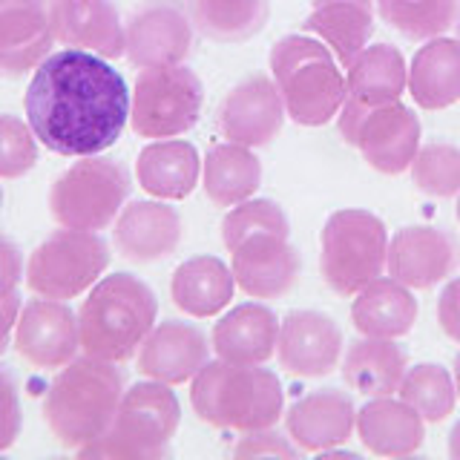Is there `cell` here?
Segmentation results:
<instances>
[{
    "label": "cell",
    "mask_w": 460,
    "mask_h": 460,
    "mask_svg": "<svg viewBox=\"0 0 460 460\" xmlns=\"http://www.w3.org/2000/svg\"><path fill=\"white\" fill-rule=\"evenodd\" d=\"M457 35H460V14H457Z\"/></svg>",
    "instance_id": "obj_48"
},
{
    "label": "cell",
    "mask_w": 460,
    "mask_h": 460,
    "mask_svg": "<svg viewBox=\"0 0 460 460\" xmlns=\"http://www.w3.org/2000/svg\"><path fill=\"white\" fill-rule=\"evenodd\" d=\"M357 435L368 452L380 457H406L423 446L426 420L406 400L374 397L357 411Z\"/></svg>",
    "instance_id": "obj_24"
},
{
    "label": "cell",
    "mask_w": 460,
    "mask_h": 460,
    "mask_svg": "<svg viewBox=\"0 0 460 460\" xmlns=\"http://www.w3.org/2000/svg\"><path fill=\"white\" fill-rule=\"evenodd\" d=\"M409 93L420 110H446L460 101V40L431 38L411 58Z\"/></svg>",
    "instance_id": "obj_28"
},
{
    "label": "cell",
    "mask_w": 460,
    "mask_h": 460,
    "mask_svg": "<svg viewBox=\"0 0 460 460\" xmlns=\"http://www.w3.org/2000/svg\"><path fill=\"white\" fill-rule=\"evenodd\" d=\"M302 26L328 43L337 61L349 66L374 35V0H311Z\"/></svg>",
    "instance_id": "obj_26"
},
{
    "label": "cell",
    "mask_w": 460,
    "mask_h": 460,
    "mask_svg": "<svg viewBox=\"0 0 460 460\" xmlns=\"http://www.w3.org/2000/svg\"><path fill=\"white\" fill-rule=\"evenodd\" d=\"M383 23L409 40H431L457 23L460 0H374Z\"/></svg>",
    "instance_id": "obj_34"
},
{
    "label": "cell",
    "mask_w": 460,
    "mask_h": 460,
    "mask_svg": "<svg viewBox=\"0 0 460 460\" xmlns=\"http://www.w3.org/2000/svg\"><path fill=\"white\" fill-rule=\"evenodd\" d=\"M23 426L21 414V397H18V383L14 377L0 368V452H6L9 446H14Z\"/></svg>",
    "instance_id": "obj_40"
},
{
    "label": "cell",
    "mask_w": 460,
    "mask_h": 460,
    "mask_svg": "<svg viewBox=\"0 0 460 460\" xmlns=\"http://www.w3.org/2000/svg\"><path fill=\"white\" fill-rule=\"evenodd\" d=\"M288 236H291V227H265L242 236L227 251L234 279L248 296L277 299L296 285L299 253Z\"/></svg>",
    "instance_id": "obj_12"
},
{
    "label": "cell",
    "mask_w": 460,
    "mask_h": 460,
    "mask_svg": "<svg viewBox=\"0 0 460 460\" xmlns=\"http://www.w3.org/2000/svg\"><path fill=\"white\" fill-rule=\"evenodd\" d=\"M205 86L184 64L141 69L129 98V127L141 138H176L193 129Z\"/></svg>",
    "instance_id": "obj_9"
},
{
    "label": "cell",
    "mask_w": 460,
    "mask_h": 460,
    "mask_svg": "<svg viewBox=\"0 0 460 460\" xmlns=\"http://www.w3.org/2000/svg\"><path fill=\"white\" fill-rule=\"evenodd\" d=\"M49 21L55 40L69 49L95 52L107 61L127 55V29L112 0H52Z\"/></svg>",
    "instance_id": "obj_18"
},
{
    "label": "cell",
    "mask_w": 460,
    "mask_h": 460,
    "mask_svg": "<svg viewBox=\"0 0 460 460\" xmlns=\"http://www.w3.org/2000/svg\"><path fill=\"white\" fill-rule=\"evenodd\" d=\"M110 244L93 230L61 227L43 239L26 262L29 291L47 299H75L104 277Z\"/></svg>",
    "instance_id": "obj_10"
},
{
    "label": "cell",
    "mask_w": 460,
    "mask_h": 460,
    "mask_svg": "<svg viewBox=\"0 0 460 460\" xmlns=\"http://www.w3.org/2000/svg\"><path fill=\"white\" fill-rule=\"evenodd\" d=\"M201 158L190 141L158 138L138 153L136 179L155 199L179 201L187 199L199 184Z\"/></svg>",
    "instance_id": "obj_25"
},
{
    "label": "cell",
    "mask_w": 460,
    "mask_h": 460,
    "mask_svg": "<svg viewBox=\"0 0 460 460\" xmlns=\"http://www.w3.org/2000/svg\"><path fill=\"white\" fill-rule=\"evenodd\" d=\"M270 78L285 112L302 127H323L345 104V75L334 55L308 35H285L270 49Z\"/></svg>",
    "instance_id": "obj_5"
},
{
    "label": "cell",
    "mask_w": 460,
    "mask_h": 460,
    "mask_svg": "<svg viewBox=\"0 0 460 460\" xmlns=\"http://www.w3.org/2000/svg\"><path fill=\"white\" fill-rule=\"evenodd\" d=\"M181 423V406L167 383L144 380L124 388L112 426L98 440L78 449L81 457L104 460H162Z\"/></svg>",
    "instance_id": "obj_6"
},
{
    "label": "cell",
    "mask_w": 460,
    "mask_h": 460,
    "mask_svg": "<svg viewBox=\"0 0 460 460\" xmlns=\"http://www.w3.org/2000/svg\"><path fill=\"white\" fill-rule=\"evenodd\" d=\"M409 170L417 190L429 196L449 199L460 193V150L452 144H426Z\"/></svg>",
    "instance_id": "obj_36"
},
{
    "label": "cell",
    "mask_w": 460,
    "mask_h": 460,
    "mask_svg": "<svg viewBox=\"0 0 460 460\" xmlns=\"http://www.w3.org/2000/svg\"><path fill=\"white\" fill-rule=\"evenodd\" d=\"M345 69V101H354L359 107L392 104L409 86L406 58L392 43L366 47Z\"/></svg>",
    "instance_id": "obj_27"
},
{
    "label": "cell",
    "mask_w": 460,
    "mask_h": 460,
    "mask_svg": "<svg viewBox=\"0 0 460 460\" xmlns=\"http://www.w3.org/2000/svg\"><path fill=\"white\" fill-rule=\"evenodd\" d=\"M279 316L262 302H244L213 325L210 345L219 359L239 366H262L277 354Z\"/></svg>",
    "instance_id": "obj_23"
},
{
    "label": "cell",
    "mask_w": 460,
    "mask_h": 460,
    "mask_svg": "<svg viewBox=\"0 0 460 460\" xmlns=\"http://www.w3.org/2000/svg\"><path fill=\"white\" fill-rule=\"evenodd\" d=\"M337 124L340 136L385 176L409 170L420 150V119L400 101L380 107H359L354 101H345Z\"/></svg>",
    "instance_id": "obj_11"
},
{
    "label": "cell",
    "mask_w": 460,
    "mask_h": 460,
    "mask_svg": "<svg viewBox=\"0 0 460 460\" xmlns=\"http://www.w3.org/2000/svg\"><path fill=\"white\" fill-rule=\"evenodd\" d=\"M385 256L388 234L380 216L359 208L328 216L320 236V273L334 294L354 296L383 277Z\"/></svg>",
    "instance_id": "obj_7"
},
{
    "label": "cell",
    "mask_w": 460,
    "mask_h": 460,
    "mask_svg": "<svg viewBox=\"0 0 460 460\" xmlns=\"http://www.w3.org/2000/svg\"><path fill=\"white\" fill-rule=\"evenodd\" d=\"M457 219H460V193H457Z\"/></svg>",
    "instance_id": "obj_46"
},
{
    "label": "cell",
    "mask_w": 460,
    "mask_h": 460,
    "mask_svg": "<svg viewBox=\"0 0 460 460\" xmlns=\"http://www.w3.org/2000/svg\"><path fill=\"white\" fill-rule=\"evenodd\" d=\"M190 406L216 429H270L285 409L282 383L262 366H239L216 359L201 368L190 385Z\"/></svg>",
    "instance_id": "obj_4"
},
{
    "label": "cell",
    "mask_w": 460,
    "mask_h": 460,
    "mask_svg": "<svg viewBox=\"0 0 460 460\" xmlns=\"http://www.w3.org/2000/svg\"><path fill=\"white\" fill-rule=\"evenodd\" d=\"M342 354V331L323 311H291L279 323L277 357L294 377H325Z\"/></svg>",
    "instance_id": "obj_17"
},
{
    "label": "cell",
    "mask_w": 460,
    "mask_h": 460,
    "mask_svg": "<svg viewBox=\"0 0 460 460\" xmlns=\"http://www.w3.org/2000/svg\"><path fill=\"white\" fill-rule=\"evenodd\" d=\"M438 323L446 337L460 342V277L446 282L443 294L438 296Z\"/></svg>",
    "instance_id": "obj_41"
},
{
    "label": "cell",
    "mask_w": 460,
    "mask_h": 460,
    "mask_svg": "<svg viewBox=\"0 0 460 460\" xmlns=\"http://www.w3.org/2000/svg\"><path fill=\"white\" fill-rule=\"evenodd\" d=\"M299 457L302 449L294 446L291 438L279 435V431L270 429H253V431H242L239 443L234 446V457Z\"/></svg>",
    "instance_id": "obj_39"
},
{
    "label": "cell",
    "mask_w": 460,
    "mask_h": 460,
    "mask_svg": "<svg viewBox=\"0 0 460 460\" xmlns=\"http://www.w3.org/2000/svg\"><path fill=\"white\" fill-rule=\"evenodd\" d=\"M460 265V244L452 234L429 225L402 227L388 242L385 268L388 277L409 288H435L449 279Z\"/></svg>",
    "instance_id": "obj_15"
},
{
    "label": "cell",
    "mask_w": 460,
    "mask_h": 460,
    "mask_svg": "<svg viewBox=\"0 0 460 460\" xmlns=\"http://www.w3.org/2000/svg\"><path fill=\"white\" fill-rule=\"evenodd\" d=\"M449 455L455 457V460H460V420L452 426V431H449Z\"/></svg>",
    "instance_id": "obj_44"
},
{
    "label": "cell",
    "mask_w": 460,
    "mask_h": 460,
    "mask_svg": "<svg viewBox=\"0 0 460 460\" xmlns=\"http://www.w3.org/2000/svg\"><path fill=\"white\" fill-rule=\"evenodd\" d=\"M181 216L164 201H129L115 219V248L129 262H162L181 244Z\"/></svg>",
    "instance_id": "obj_21"
},
{
    "label": "cell",
    "mask_w": 460,
    "mask_h": 460,
    "mask_svg": "<svg viewBox=\"0 0 460 460\" xmlns=\"http://www.w3.org/2000/svg\"><path fill=\"white\" fill-rule=\"evenodd\" d=\"M201 184H205V193L213 205L234 208L259 190L262 164L251 153V147H242L234 141L216 144L201 162Z\"/></svg>",
    "instance_id": "obj_32"
},
{
    "label": "cell",
    "mask_w": 460,
    "mask_h": 460,
    "mask_svg": "<svg viewBox=\"0 0 460 460\" xmlns=\"http://www.w3.org/2000/svg\"><path fill=\"white\" fill-rule=\"evenodd\" d=\"M417 320V299L409 285L394 277H377L363 291L354 294L351 323L363 337H388L397 340L409 334Z\"/></svg>",
    "instance_id": "obj_29"
},
{
    "label": "cell",
    "mask_w": 460,
    "mask_h": 460,
    "mask_svg": "<svg viewBox=\"0 0 460 460\" xmlns=\"http://www.w3.org/2000/svg\"><path fill=\"white\" fill-rule=\"evenodd\" d=\"M14 349L35 368H64L78 357V314L64 299H29L14 325Z\"/></svg>",
    "instance_id": "obj_14"
},
{
    "label": "cell",
    "mask_w": 460,
    "mask_h": 460,
    "mask_svg": "<svg viewBox=\"0 0 460 460\" xmlns=\"http://www.w3.org/2000/svg\"><path fill=\"white\" fill-rule=\"evenodd\" d=\"M127 29V61L138 69L184 64L193 47V21L176 0H147L133 9Z\"/></svg>",
    "instance_id": "obj_13"
},
{
    "label": "cell",
    "mask_w": 460,
    "mask_h": 460,
    "mask_svg": "<svg viewBox=\"0 0 460 460\" xmlns=\"http://www.w3.org/2000/svg\"><path fill=\"white\" fill-rule=\"evenodd\" d=\"M52 21L43 0H0V78L35 72L52 55Z\"/></svg>",
    "instance_id": "obj_19"
},
{
    "label": "cell",
    "mask_w": 460,
    "mask_h": 460,
    "mask_svg": "<svg viewBox=\"0 0 460 460\" xmlns=\"http://www.w3.org/2000/svg\"><path fill=\"white\" fill-rule=\"evenodd\" d=\"M455 388H457V397H460V354L455 357Z\"/></svg>",
    "instance_id": "obj_45"
},
{
    "label": "cell",
    "mask_w": 460,
    "mask_h": 460,
    "mask_svg": "<svg viewBox=\"0 0 460 460\" xmlns=\"http://www.w3.org/2000/svg\"><path fill=\"white\" fill-rule=\"evenodd\" d=\"M400 400H406L414 411H420L423 420L440 423L455 411L457 402V388L455 377L438 363H420L406 371L400 388Z\"/></svg>",
    "instance_id": "obj_35"
},
{
    "label": "cell",
    "mask_w": 460,
    "mask_h": 460,
    "mask_svg": "<svg viewBox=\"0 0 460 460\" xmlns=\"http://www.w3.org/2000/svg\"><path fill=\"white\" fill-rule=\"evenodd\" d=\"M193 29L216 43H242L262 32L270 0H187Z\"/></svg>",
    "instance_id": "obj_33"
},
{
    "label": "cell",
    "mask_w": 460,
    "mask_h": 460,
    "mask_svg": "<svg viewBox=\"0 0 460 460\" xmlns=\"http://www.w3.org/2000/svg\"><path fill=\"white\" fill-rule=\"evenodd\" d=\"M119 363L98 357H75L58 371L43 397V420L58 443L78 452L112 426L124 397V374Z\"/></svg>",
    "instance_id": "obj_2"
},
{
    "label": "cell",
    "mask_w": 460,
    "mask_h": 460,
    "mask_svg": "<svg viewBox=\"0 0 460 460\" xmlns=\"http://www.w3.org/2000/svg\"><path fill=\"white\" fill-rule=\"evenodd\" d=\"M265 227H291V225H288V216L277 201L244 199L239 205H234V210L222 219V242L230 251L242 236L256 234V230H265Z\"/></svg>",
    "instance_id": "obj_38"
},
{
    "label": "cell",
    "mask_w": 460,
    "mask_h": 460,
    "mask_svg": "<svg viewBox=\"0 0 460 460\" xmlns=\"http://www.w3.org/2000/svg\"><path fill=\"white\" fill-rule=\"evenodd\" d=\"M234 270L219 256H193L172 273L170 296L179 311L196 316V320H208L234 299Z\"/></svg>",
    "instance_id": "obj_30"
},
{
    "label": "cell",
    "mask_w": 460,
    "mask_h": 460,
    "mask_svg": "<svg viewBox=\"0 0 460 460\" xmlns=\"http://www.w3.org/2000/svg\"><path fill=\"white\" fill-rule=\"evenodd\" d=\"M127 81L107 58L61 49L40 61L26 86L23 107L35 138L47 150L84 158L110 150L129 121Z\"/></svg>",
    "instance_id": "obj_1"
},
{
    "label": "cell",
    "mask_w": 460,
    "mask_h": 460,
    "mask_svg": "<svg viewBox=\"0 0 460 460\" xmlns=\"http://www.w3.org/2000/svg\"><path fill=\"white\" fill-rule=\"evenodd\" d=\"M158 299L147 282L133 273L101 277L78 311V334L84 354L124 363L136 357L141 342L155 328Z\"/></svg>",
    "instance_id": "obj_3"
},
{
    "label": "cell",
    "mask_w": 460,
    "mask_h": 460,
    "mask_svg": "<svg viewBox=\"0 0 460 460\" xmlns=\"http://www.w3.org/2000/svg\"><path fill=\"white\" fill-rule=\"evenodd\" d=\"M0 208H4V190H0Z\"/></svg>",
    "instance_id": "obj_47"
},
{
    "label": "cell",
    "mask_w": 460,
    "mask_h": 460,
    "mask_svg": "<svg viewBox=\"0 0 460 460\" xmlns=\"http://www.w3.org/2000/svg\"><path fill=\"white\" fill-rule=\"evenodd\" d=\"M18 316H21V296L18 294H9V296H0V357L9 349V340H12V331L18 325Z\"/></svg>",
    "instance_id": "obj_43"
},
{
    "label": "cell",
    "mask_w": 460,
    "mask_h": 460,
    "mask_svg": "<svg viewBox=\"0 0 460 460\" xmlns=\"http://www.w3.org/2000/svg\"><path fill=\"white\" fill-rule=\"evenodd\" d=\"M285 429L302 452H325L351 438L357 429V409L349 394L337 388H323L288 409Z\"/></svg>",
    "instance_id": "obj_22"
},
{
    "label": "cell",
    "mask_w": 460,
    "mask_h": 460,
    "mask_svg": "<svg viewBox=\"0 0 460 460\" xmlns=\"http://www.w3.org/2000/svg\"><path fill=\"white\" fill-rule=\"evenodd\" d=\"M21 277H23V256H21V248L12 239L0 236V296L18 294Z\"/></svg>",
    "instance_id": "obj_42"
},
{
    "label": "cell",
    "mask_w": 460,
    "mask_h": 460,
    "mask_svg": "<svg viewBox=\"0 0 460 460\" xmlns=\"http://www.w3.org/2000/svg\"><path fill=\"white\" fill-rule=\"evenodd\" d=\"M129 172L121 162L104 155H84L55 179L49 213L61 227L98 230L110 227L127 205Z\"/></svg>",
    "instance_id": "obj_8"
},
{
    "label": "cell",
    "mask_w": 460,
    "mask_h": 460,
    "mask_svg": "<svg viewBox=\"0 0 460 460\" xmlns=\"http://www.w3.org/2000/svg\"><path fill=\"white\" fill-rule=\"evenodd\" d=\"M38 164V138L29 121L0 115V179H21Z\"/></svg>",
    "instance_id": "obj_37"
},
{
    "label": "cell",
    "mask_w": 460,
    "mask_h": 460,
    "mask_svg": "<svg viewBox=\"0 0 460 460\" xmlns=\"http://www.w3.org/2000/svg\"><path fill=\"white\" fill-rule=\"evenodd\" d=\"M210 363L208 337L190 323H158L138 349V371L144 377L179 385L193 380Z\"/></svg>",
    "instance_id": "obj_20"
},
{
    "label": "cell",
    "mask_w": 460,
    "mask_h": 460,
    "mask_svg": "<svg viewBox=\"0 0 460 460\" xmlns=\"http://www.w3.org/2000/svg\"><path fill=\"white\" fill-rule=\"evenodd\" d=\"M285 104L268 75H251L230 90L219 107V129L242 147H265L285 124Z\"/></svg>",
    "instance_id": "obj_16"
},
{
    "label": "cell",
    "mask_w": 460,
    "mask_h": 460,
    "mask_svg": "<svg viewBox=\"0 0 460 460\" xmlns=\"http://www.w3.org/2000/svg\"><path fill=\"white\" fill-rule=\"evenodd\" d=\"M409 371V357L394 340L363 337L342 359V377L359 394L388 397L394 394Z\"/></svg>",
    "instance_id": "obj_31"
}]
</instances>
